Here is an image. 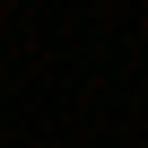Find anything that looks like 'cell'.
Here are the masks:
<instances>
[]
</instances>
